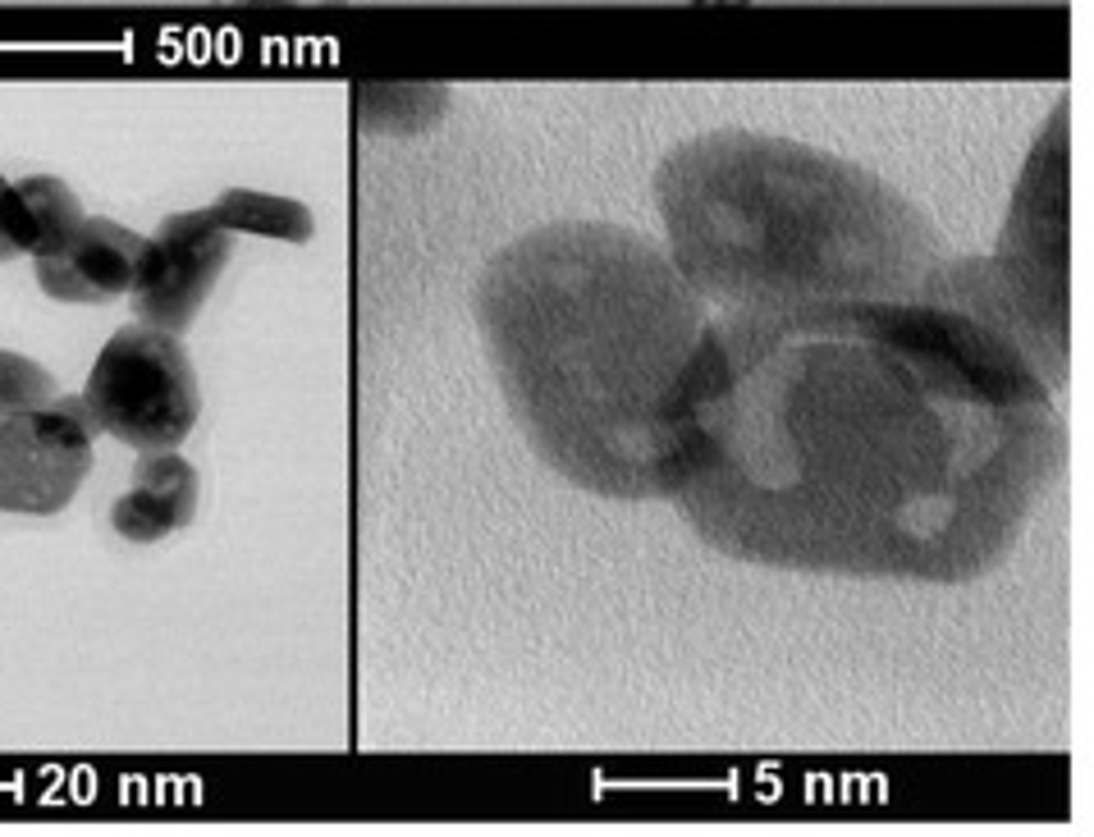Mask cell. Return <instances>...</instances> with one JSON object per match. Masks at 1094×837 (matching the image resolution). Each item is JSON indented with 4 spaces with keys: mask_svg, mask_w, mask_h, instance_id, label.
Masks as SVG:
<instances>
[{
    "mask_svg": "<svg viewBox=\"0 0 1094 837\" xmlns=\"http://www.w3.org/2000/svg\"><path fill=\"white\" fill-rule=\"evenodd\" d=\"M83 206L74 188L55 174H23L5 183V234L19 257H51L78 229Z\"/></svg>",
    "mask_w": 1094,
    "mask_h": 837,
    "instance_id": "obj_9",
    "label": "cell"
},
{
    "mask_svg": "<svg viewBox=\"0 0 1094 837\" xmlns=\"http://www.w3.org/2000/svg\"><path fill=\"white\" fill-rule=\"evenodd\" d=\"M55 394H60V389H55V376L46 366H37L33 357H23V353L0 348V412L37 408V403H51Z\"/></svg>",
    "mask_w": 1094,
    "mask_h": 837,
    "instance_id": "obj_11",
    "label": "cell"
},
{
    "mask_svg": "<svg viewBox=\"0 0 1094 837\" xmlns=\"http://www.w3.org/2000/svg\"><path fill=\"white\" fill-rule=\"evenodd\" d=\"M710 316L669 252L605 220L531 229L477 284L513 417L554 472L605 499L678 490Z\"/></svg>",
    "mask_w": 1094,
    "mask_h": 837,
    "instance_id": "obj_2",
    "label": "cell"
},
{
    "mask_svg": "<svg viewBox=\"0 0 1094 837\" xmlns=\"http://www.w3.org/2000/svg\"><path fill=\"white\" fill-rule=\"evenodd\" d=\"M142 243L147 238L120 220L83 215L60 252L33 261L37 289L55 302H74V307H101L110 298H124L138 279Z\"/></svg>",
    "mask_w": 1094,
    "mask_h": 837,
    "instance_id": "obj_7",
    "label": "cell"
},
{
    "mask_svg": "<svg viewBox=\"0 0 1094 837\" xmlns=\"http://www.w3.org/2000/svg\"><path fill=\"white\" fill-rule=\"evenodd\" d=\"M5 174H0V261H14L19 252H14V243H10V234H5Z\"/></svg>",
    "mask_w": 1094,
    "mask_h": 837,
    "instance_id": "obj_12",
    "label": "cell"
},
{
    "mask_svg": "<svg viewBox=\"0 0 1094 837\" xmlns=\"http://www.w3.org/2000/svg\"><path fill=\"white\" fill-rule=\"evenodd\" d=\"M669 257L710 307L911 302L948 261L893 183L770 133L719 129L655 170Z\"/></svg>",
    "mask_w": 1094,
    "mask_h": 837,
    "instance_id": "obj_3",
    "label": "cell"
},
{
    "mask_svg": "<svg viewBox=\"0 0 1094 837\" xmlns=\"http://www.w3.org/2000/svg\"><path fill=\"white\" fill-rule=\"evenodd\" d=\"M197 513V467L179 458L174 449L142 453L133 467L129 490L110 508V526L133 545H156V540L184 531Z\"/></svg>",
    "mask_w": 1094,
    "mask_h": 837,
    "instance_id": "obj_8",
    "label": "cell"
},
{
    "mask_svg": "<svg viewBox=\"0 0 1094 837\" xmlns=\"http://www.w3.org/2000/svg\"><path fill=\"white\" fill-rule=\"evenodd\" d=\"M229 252H234V229L211 206L161 220V229L142 243L138 279L129 289L133 316L170 334L188 330L216 289L220 270L229 266Z\"/></svg>",
    "mask_w": 1094,
    "mask_h": 837,
    "instance_id": "obj_6",
    "label": "cell"
},
{
    "mask_svg": "<svg viewBox=\"0 0 1094 837\" xmlns=\"http://www.w3.org/2000/svg\"><path fill=\"white\" fill-rule=\"evenodd\" d=\"M211 211L234 234H266V238H284V243H307L312 238V211L303 202H289V197L229 188L220 202H211Z\"/></svg>",
    "mask_w": 1094,
    "mask_h": 837,
    "instance_id": "obj_10",
    "label": "cell"
},
{
    "mask_svg": "<svg viewBox=\"0 0 1094 837\" xmlns=\"http://www.w3.org/2000/svg\"><path fill=\"white\" fill-rule=\"evenodd\" d=\"M83 403L97 435H115L138 453L179 449L202 412L193 357L179 334L147 321L120 325L106 339L87 371Z\"/></svg>",
    "mask_w": 1094,
    "mask_h": 837,
    "instance_id": "obj_4",
    "label": "cell"
},
{
    "mask_svg": "<svg viewBox=\"0 0 1094 837\" xmlns=\"http://www.w3.org/2000/svg\"><path fill=\"white\" fill-rule=\"evenodd\" d=\"M97 426L83 394L0 412V513L51 517L92 472Z\"/></svg>",
    "mask_w": 1094,
    "mask_h": 837,
    "instance_id": "obj_5",
    "label": "cell"
},
{
    "mask_svg": "<svg viewBox=\"0 0 1094 837\" xmlns=\"http://www.w3.org/2000/svg\"><path fill=\"white\" fill-rule=\"evenodd\" d=\"M1058 380L948 298L715 307L683 481L710 549L834 577L971 581L1062 472Z\"/></svg>",
    "mask_w": 1094,
    "mask_h": 837,
    "instance_id": "obj_1",
    "label": "cell"
}]
</instances>
